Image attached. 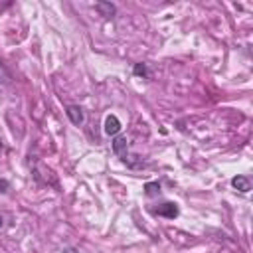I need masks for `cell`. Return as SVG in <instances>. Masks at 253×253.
Masks as SVG:
<instances>
[{"label": "cell", "instance_id": "7c38bea8", "mask_svg": "<svg viewBox=\"0 0 253 253\" xmlns=\"http://www.w3.org/2000/svg\"><path fill=\"white\" fill-rule=\"evenodd\" d=\"M2 223H4V219H2V215H0V227H2Z\"/></svg>", "mask_w": 253, "mask_h": 253}, {"label": "cell", "instance_id": "ba28073f", "mask_svg": "<svg viewBox=\"0 0 253 253\" xmlns=\"http://www.w3.org/2000/svg\"><path fill=\"white\" fill-rule=\"evenodd\" d=\"M0 81H4V83H10V81H12V75H10V71L4 67L2 61H0Z\"/></svg>", "mask_w": 253, "mask_h": 253}, {"label": "cell", "instance_id": "30bf717a", "mask_svg": "<svg viewBox=\"0 0 253 253\" xmlns=\"http://www.w3.org/2000/svg\"><path fill=\"white\" fill-rule=\"evenodd\" d=\"M8 186H10V184H8L6 180H0V192H6V190H8Z\"/></svg>", "mask_w": 253, "mask_h": 253}, {"label": "cell", "instance_id": "5b68a950", "mask_svg": "<svg viewBox=\"0 0 253 253\" xmlns=\"http://www.w3.org/2000/svg\"><path fill=\"white\" fill-rule=\"evenodd\" d=\"M154 213H158V215H166V217H176V215H178V208H176V204L166 202V204H162V208L154 210Z\"/></svg>", "mask_w": 253, "mask_h": 253}, {"label": "cell", "instance_id": "3957f363", "mask_svg": "<svg viewBox=\"0 0 253 253\" xmlns=\"http://www.w3.org/2000/svg\"><path fill=\"white\" fill-rule=\"evenodd\" d=\"M231 186H233L235 190H239L241 194H247V192L251 190V180H249L247 176L237 174V176H233V178H231Z\"/></svg>", "mask_w": 253, "mask_h": 253}, {"label": "cell", "instance_id": "277c9868", "mask_svg": "<svg viewBox=\"0 0 253 253\" xmlns=\"http://www.w3.org/2000/svg\"><path fill=\"white\" fill-rule=\"evenodd\" d=\"M65 113H67V117H69V121H71L73 125H81V123L85 121L83 111H81V107H77V105H69Z\"/></svg>", "mask_w": 253, "mask_h": 253}, {"label": "cell", "instance_id": "8992f818", "mask_svg": "<svg viewBox=\"0 0 253 253\" xmlns=\"http://www.w3.org/2000/svg\"><path fill=\"white\" fill-rule=\"evenodd\" d=\"M95 8L101 12V16H105V18H109V16H115V6L113 4H109V2H97L95 4Z\"/></svg>", "mask_w": 253, "mask_h": 253}, {"label": "cell", "instance_id": "9c48e42d", "mask_svg": "<svg viewBox=\"0 0 253 253\" xmlns=\"http://www.w3.org/2000/svg\"><path fill=\"white\" fill-rule=\"evenodd\" d=\"M160 192V186L158 184H146V194L152 196V194H158Z\"/></svg>", "mask_w": 253, "mask_h": 253}, {"label": "cell", "instance_id": "52a82bcc", "mask_svg": "<svg viewBox=\"0 0 253 253\" xmlns=\"http://www.w3.org/2000/svg\"><path fill=\"white\" fill-rule=\"evenodd\" d=\"M132 73L138 75V77H148V69H146V63H136L132 67Z\"/></svg>", "mask_w": 253, "mask_h": 253}, {"label": "cell", "instance_id": "4fadbf2b", "mask_svg": "<svg viewBox=\"0 0 253 253\" xmlns=\"http://www.w3.org/2000/svg\"><path fill=\"white\" fill-rule=\"evenodd\" d=\"M0 148H2V140H0Z\"/></svg>", "mask_w": 253, "mask_h": 253}, {"label": "cell", "instance_id": "8fae6325", "mask_svg": "<svg viewBox=\"0 0 253 253\" xmlns=\"http://www.w3.org/2000/svg\"><path fill=\"white\" fill-rule=\"evenodd\" d=\"M65 253H79V251H77V249H73V247H71V249H67V251H65Z\"/></svg>", "mask_w": 253, "mask_h": 253}, {"label": "cell", "instance_id": "6da1fadb", "mask_svg": "<svg viewBox=\"0 0 253 253\" xmlns=\"http://www.w3.org/2000/svg\"><path fill=\"white\" fill-rule=\"evenodd\" d=\"M121 128H123V125H121V121H119L115 115H109V117L105 119V134L117 136V134L121 132Z\"/></svg>", "mask_w": 253, "mask_h": 253}, {"label": "cell", "instance_id": "7a4b0ae2", "mask_svg": "<svg viewBox=\"0 0 253 253\" xmlns=\"http://www.w3.org/2000/svg\"><path fill=\"white\" fill-rule=\"evenodd\" d=\"M113 152H115L121 160H126V152H128L126 138H123V136H115V140H113Z\"/></svg>", "mask_w": 253, "mask_h": 253}]
</instances>
